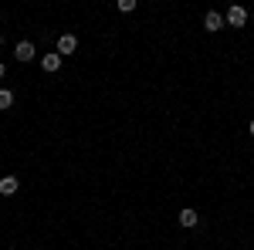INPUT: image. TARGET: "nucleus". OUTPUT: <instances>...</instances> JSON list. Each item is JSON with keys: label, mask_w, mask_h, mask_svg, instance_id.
I'll use <instances>...</instances> for the list:
<instances>
[{"label": "nucleus", "mask_w": 254, "mask_h": 250, "mask_svg": "<svg viewBox=\"0 0 254 250\" xmlns=\"http://www.w3.org/2000/svg\"><path fill=\"white\" fill-rule=\"evenodd\" d=\"M224 20H227V27H244V24H248V7H241V3L227 7Z\"/></svg>", "instance_id": "f257e3e1"}, {"label": "nucleus", "mask_w": 254, "mask_h": 250, "mask_svg": "<svg viewBox=\"0 0 254 250\" xmlns=\"http://www.w3.org/2000/svg\"><path fill=\"white\" fill-rule=\"evenodd\" d=\"M224 27H227V20H224L220 10H207V14H203V31L217 34V31H224Z\"/></svg>", "instance_id": "f03ea898"}, {"label": "nucleus", "mask_w": 254, "mask_h": 250, "mask_svg": "<svg viewBox=\"0 0 254 250\" xmlns=\"http://www.w3.org/2000/svg\"><path fill=\"white\" fill-rule=\"evenodd\" d=\"M14 58H17L20 64H27V61L38 58V48H34L31 41H17V48H14Z\"/></svg>", "instance_id": "7ed1b4c3"}, {"label": "nucleus", "mask_w": 254, "mask_h": 250, "mask_svg": "<svg viewBox=\"0 0 254 250\" xmlns=\"http://www.w3.org/2000/svg\"><path fill=\"white\" fill-rule=\"evenodd\" d=\"M75 51H78V38H75V34H61L58 38V54L64 58V54H75Z\"/></svg>", "instance_id": "20e7f679"}, {"label": "nucleus", "mask_w": 254, "mask_h": 250, "mask_svg": "<svg viewBox=\"0 0 254 250\" xmlns=\"http://www.w3.org/2000/svg\"><path fill=\"white\" fill-rule=\"evenodd\" d=\"M17 190H20L17 176H3V179H0V196H14Z\"/></svg>", "instance_id": "39448f33"}, {"label": "nucleus", "mask_w": 254, "mask_h": 250, "mask_svg": "<svg viewBox=\"0 0 254 250\" xmlns=\"http://www.w3.org/2000/svg\"><path fill=\"white\" fill-rule=\"evenodd\" d=\"M61 61H64V58H61L58 51H55V54H44V58H41V68H44L48 75H55V71L61 68Z\"/></svg>", "instance_id": "423d86ee"}, {"label": "nucleus", "mask_w": 254, "mask_h": 250, "mask_svg": "<svg viewBox=\"0 0 254 250\" xmlns=\"http://www.w3.org/2000/svg\"><path fill=\"white\" fill-rule=\"evenodd\" d=\"M180 223H183V227H196V223H200V213H196L193 206L180 210Z\"/></svg>", "instance_id": "0eeeda50"}, {"label": "nucleus", "mask_w": 254, "mask_h": 250, "mask_svg": "<svg viewBox=\"0 0 254 250\" xmlns=\"http://www.w3.org/2000/svg\"><path fill=\"white\" fill-rule=\"evenodd\" d=\"M10 105H14V92L10 88H0V112H7Z\"/></svg>", "instance_id": "6e6552de"}, {"label": "nucleus", "mask_w": 254, "mask_h": 250, "mask_svg": "<svg viewBox=\"0 0 254 250\" xmlns=\"http://www.w3.org/2000/svg\"><path fill=\"white\" fill-rule=\"evenodd\" d=\"M119 10H122V14H132V10H136V0H119Z\"/></svg>", "instance_id": "1a4fd4ad"}, {"label": "nucleus", "mask_w": 254, "mask_h": 250, "mask_svg": "<svg viewBox=\"0 0 254 250\" xmlns=\"http://www.w3.org/2000/svg\"><path fill=\"white\" fill-rule=\"evenodd\" d=\"M248 132H251V135H254V118H251V125H248Z\"/></svg>", "instance_id": "9d476101"}, {"label": "nucleus", "mask_w": 254, "mask_h": 250, "mask_svg": "<svg viewBox=\"0 0 254 250\" xmlns=\"http://www.w3.org/2000/svg\"><path fill=\"white\" fill-rule=\"evenodd\" d=\"M3 75H7V68H3V64H0V78H3Z\"/></svg>", "instance_id": "9b49d317"}, {"label": "nucleus", "mask_w": 254, "mask_h": 250, "mask_svg": "<svg viewBox=\"0 0 254 250\" xmlns=\"http://www.w3.org/2000/svg\"><path fill=\"white\" fill-rule=\"evenodd\" d=\"M0 48H3V34H0Z\"/></svg>", "instance_id": "f8f14e48"}, {"label": "nucleus", "mask_w": 254, "mask_h": 250, "mask_svg": "<svg viewBox=\"0 0 254 250\" xmlns=\"http://www.w3.org/2000/svg\"><path fill=\"white\" fill-rule=\"evenodd\" d=\"M0 17H3V14H0Z\"/></svg>", "instance_id": "ddd939ff"}]
</instances>
